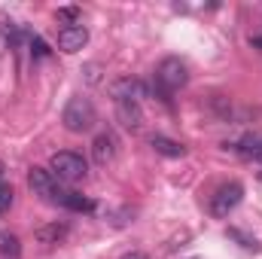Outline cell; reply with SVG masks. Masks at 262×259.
Listing matches in <instances>:
<instances>
[{"label":"cell","mask_w":262,"mask_h":259,"mask_svg":"<svg viewBox=\"0 0 262 259\" xmlns=\"http://www.w3.org/2000/svg\"><path fill=\"white\" fill-rule=\"evenodd\" d=\"M61 122H64V128L73 131V134H82V131H89L95 122H98L95 104H92L89 98H82V95L70 98V101H67V107H64V113H61Z\"/></svg>","instance_id":"obj_1"},{"label":"cell","mask_w":262,"mask_h":259,"mask_svg":"<svg viewBox=\"0 0 262 259\" xmlns=\"http://www.w3.org/2000/svg\"><path fill=\"white\" fill-rule=\"evenodd\" d=\"M49 171H52V177L55 180H64V183H79V180H85V174H89V165H85V159L79 156V153H55L52 159H49Z\"/></svg>","instance_id":"obj_2"},{"label":"cell","mask_w":262,"mask_h":259,"mask_svg":"<svg viewBox=\"0 0 262 259\" xmlns=\"http://www.w3.org/2000/svg\"><path fill=\"white\" fill-rule=\"evenodd\" d=\"M156 82H159V89H162V95L168 101L171 92H180L189 82V67L183 64L180 58H165L162 64L156 67Z\"/></svg>","instance_id":"obj_3"},{"label":"cell","mask_w":262,"mask_h":259,"mask_svg":"<svg viewBox=\"0 0 262 259\" xmlns=\"http://www.w3.org/2000/svg\"><path fill=\"white\" fill-rule=\"evenodd\" d=\"M241 198H244V186L241 183H235V180L232 183H223L216 192L210 195V213L223 220V217H229L241 204Z\"/></svg>","instance_id":"obj_4"},{"label":"cell","mask_w":262,"mask_h":259,"mask_svg":"<svg viewBox=\"0 0 262 259\" xmlns=\"http://www.w3.org/2000/svg\"><path fill=\"white\" fill-rule=\"evenodd\" d=\"M28 186H31L34 195H40V198H46V201H52V204H55V198L61 192V186L55 183L52 171H46V168H31V171H28Z\"/></svg>","instance_id":"obj_5"},{"label":"cell","mask_w":262,"mask_h":259,"mask_svg":"<svg viewBox=\"0 0 262 259\" xmlns=\"http://www.w3.org/2000/svg\"><path fill=\"white\" fill-rule=\"evenodd\" d=\"M89 43V31L82 28V25H73V28H61L58 31V49L67 52V55H73V52H79L82 46Z\"/></svg>","instance_id":"obj_6"},{"label":"cell","mask_w":262,"mask_h":259,"mask_svg":"<svg viewBox=\"0 0 262 259\" xmlns=\"http://www.w3.org/2000/svg\"><path fill=\"white\" fill-rule=\"evenodd\" d=\"M116 116H119L122 128H128V131L143 128V110H140L137 101H116Z\"/></svg>","instance_id":"obj_7"},{"label":"cell","mask_w":262,"mask_h":259,"mask_svg":"<svg viewBox=\"0 0 262 259\" xmlns=\"http://www.w3.org/2000/svg\"><path fill=\"white\" fill-rule=\"evenodd\" d=\"M110 92H113L116 101H137L140 104V98L146 95V85L137 82V79H119V82L110 85Z\"/></svg>","instance_id":"obj_8"},{"label":"cell","mask_w":262,"mask_h":259,"mask_svg":"<svg viewBox=\"0 0 262 259\" xmlns=\"http://www.w3.org/2000/svg\"><path fill=\"white\" fill-rule=\"evenodd\" d=\"M55 204H61L67 210H76V213H92L95 210V201L92 198H85L82 192H73V189H61L58 198H55Z\"/></svg>","instance_id":"obj_9"},{"label":"cell","mask_w":262,"mask_h":259,"mask_svg":"<svg viewBox=\"0 0 262 259\" xmlns=\"http://www.w3.org/2000/svg\"><path fill=\"white\" fill-rule=\"evenodd\" d=\"M92 156L98 165H110L113 156H116V137L113 134H98L95 143H92Z\"/></svg>","instance_id":"obj_10"},{"label":"cell","mask_w":262,"mask_h":259,"mask_svg":"<svg viewBox=\"0 0 262 259\" xmlns=\"http://www.w3.org/2000/svg\"><path fill=\"white\" fill-rule=\"evenodd\" d=\"M149 146H152L159 156H168V159H183V156H186V146L177 143V140H171V137H165V134H156V137L149 140Z\"/></svg>","instance_id":"obj_11"},{"label":"cell","mask_w":262,"mask_h":259,"mask_svg":"<svg viewBox=\"0 0 262 259\" xmlns=\"http://www.w3.org/2000/svg\"><path fill=\"white\" fill-rule=\"evenodd\" d=\"M64 238H67V226H64V223H49V226L37 229V241H40V244H46V247L61 244Z\"/></svg>","instance_id":"obj_12"},{"label":"cell","mask_w":262,"mask_h":259,"mask_svg":"<svg viewBox=\"0 0 262 259\" xmlns=\"http://www.w3.org/2000/svg\"><path fill=\"white\" fill-rule=\"evenodd\" d=\"M0 256H6V259L21 256V241H18L15 232H0Z\"/></svg>","instance_id":"obj_13"},{"label":"cell","mask_w":262,"mask_h":259,"mask_svg":"<svg viewBox=\"0 0 262 259\" xmlns=\"http://www.w3.org/2000/svg\"><path fill=\"white\" fill-rule=\"evenodd\" d=\"M58 21H67V28H73L79 21V6H61L58 9Z\"/></svg>","instance_id":"obj_14"},{"label":"cell","mask_w":262,"mask_h":259,"mask_svg":"<svg viewBox=\"0 0 262 259\" xmlns=\"http://www.w3.org/2000/svg\"><path fill=\"white\" fill-rule=\"evenodd\" d=\"M28 43H31V55H34V58H46V55H49V46H46L40 37H28Z\"/></svg>","instance_id":"obj_15"},{"label":"cell","mask_w":262,"mask_h":259,"mask_svg":"<svg viewBox=\"0 0 262 259\" xmlns=\"http://www.w3.org/2000/svg\"><path fill=\"white\" fill-rule=\"evenodd\" d=\"M12 198H15V192H12V186H6V183H0V213L12 207Z\"/></svg>","instance_id":"obj_16"},{"label":"cell","mask_w":262,"mask_h":259,"mask_svg":"<svg viewBox=\"0 0 262 259\" xmlns=\"http://www.w3.org/2000/svg\"><path fill=\"white\" fill-rule=\"evenodd\" d=\"M229 235H232V238H238L244 247H256V241H253V238H247V235H244V232H238V229H229Z\"/></svg>","instance_id":"obj_17"},{"label":"cell","mask_w":262,"mask_h":259,"mask_svg":"<svg viewBox=\"0 0 262 259\" xmlns=\"http://www.w3.org/2000/svg\"><path fill=\"white\" fill-rule=\"evenodd\" d=\"M122 259H146L143 253H128V256H122Z\"/></svg>","instance_id":"obj_18"},{"label":"cell","mask_w":262,"mask_h":259,"mask_svg":"<svg viewBox=\"0 0 262 259\" xmlns=\"http://www.w3.org/2000/svg\"><path fill=\"white\" fill-rule=\"evenodd\" d=\"M256 162H262V143H259V149H256V156H253Z\"/></svg>","instance_id":"obj_19"},{"label":"cell","mask_w":262,"mask_h":259,"mask_svg":"<svg viewBox=\"0 0 262 259\" xmlns=\"http://www.w3.org/2000/svg\"><path fill=\"white\" fill-rule=\"evenodd\" d=\"M3 171H6V168H3V162H0V180H3Z\"/></svg>","instance_id":"obj_20"},{"label":"cell","mask_w":262,"mask_h":259,"mask_svg":"<svg viewBox=\"0 0 262 259\" xmlns=\"http://www.w3.org/2000/svg\"><path fill=\"white\" fill-rule=\"evenodd\" d=\"M259 180H262V174H259Z\"/></svg>","instance_id":"obj_21"}]
</instances>
